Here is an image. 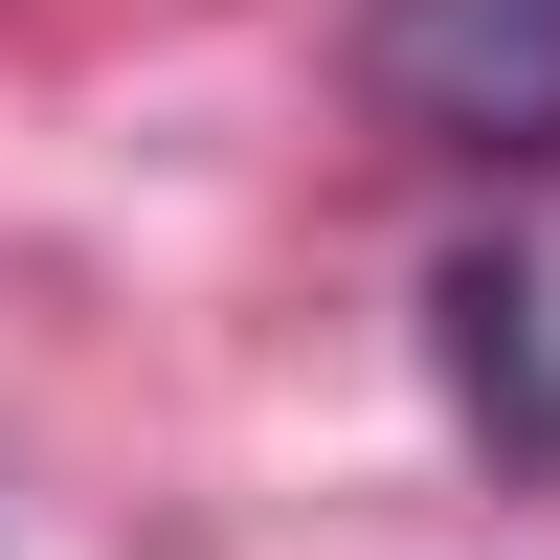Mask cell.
Listing matches in <instances>:
<instances>
[{"instance_id": "6da1fadb", "label": "cell", "mask_w": 560, "mask_h": 560, "mask_svg": "<svg viewBox=\"0 0 560 560\" xmlns=\"http://www.w3.org/2000/svg\"><path fill=\"white\" fill-rule=\"evenodd\" d=\"M359 90L427 158H560V0H359Z\"/></svg>"}, {"instance_id": "7a4b0ae2", "label": "cell", "mask_w": 560, "mask_h": 560, "mask_svg": "<svg viewBox=\"0 0 560 560\" xmlns=\"http://www.w3.org/2000/svg\"><path fill=\"white\" fill-rule=\"evenodd\" d=\"M448 382L516 404V448H560V382H538V292H516V269H448Z\"/></svg>"}]
</instances>
